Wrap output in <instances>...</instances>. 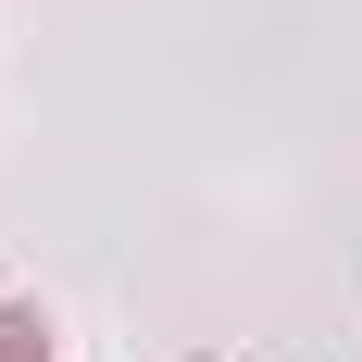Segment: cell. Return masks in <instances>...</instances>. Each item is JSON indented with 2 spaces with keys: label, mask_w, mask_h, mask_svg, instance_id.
<instances>
[{
  "label": "cell",
  "mask_w": 362,
  "mask_h": 362,
  "mask_svg": "<svg viewBox=\"0 0 362 362\" xmlns=\"http://www.w3.org/2000/svg\"><path fill=\"white\" fill-rule=\"evenodd\" d=\"M0 362H50V325H37L25 300H13V313H0Z\"/></svg>",
  "instance_id": "1"
}]
</instances>
